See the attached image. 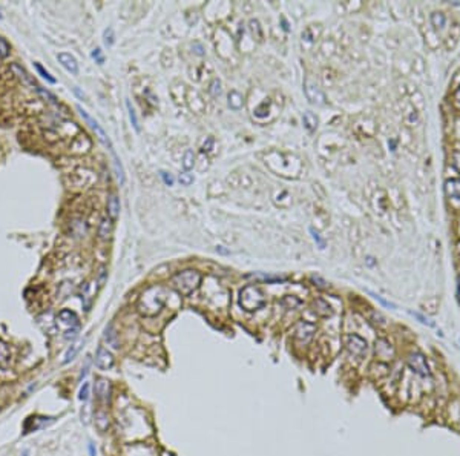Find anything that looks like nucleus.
<instances>
[{
    "instance_id": "nucleus-49",
    "label": "nucleus",
    "mask_w": 460,
    "mask_h": 456,
    "mask_svg": "<svg viewBox=\"0 0 460 456\" xmlns=\"http://www.w3.org/2000/svg\"><path fill=\"white\" fill-rule=\"evenodd\" d=\"M89 453H91V456H95V449H94L92 444H89Z\"/></svg>"
},
{
    "instance_id": "nucleus-27",
    "label": "nucleus",
    "mask_w": 460,
    "mask_h": 456,
    "mask_svg": "<svg viewBox=\"0 0 460 456\" xmlns=\"http://www.w3.org/2000/svg\"><path fill=\"white\" fill-rule=\"evenodd\" d=\"M126 108H127V112H129V120H130L132 126L135 128V131H137V132H140L138 118H137V114H135V111H134V108H132V105H130V101H129V100L126 101Z\"/></svg>"
},
{
    "instance_id": "nucleus-1",
    "label": "nucleus",
    "mask_w": 460,
    "mask_h": 456,
    "mask_svg": "<svg viewBox=\"0 0 460 456\" xmlns=\"http://www.w3.org/2000/svg\"><path fill=\"white\" fill-rule=\"evenodd\" d=\"M167 289L164 286H150L137 301V309L143 317H155L167 300Z\"/></svg>"
},
{
    "instance_id": "nucleus-40",
    "label": "nucleus",
    "mask_w": 460,
    "mask_h": 456,
    "mask_svg": "<svg viewBox=\"0 0 460 456\" xmlns=\"http://www.w3.org/2000/svg\"><path fill=\"white\" fill-rule=\"evenodd\" d=\"M212 146H213V137H207V143L203 144L201 151H203V152H209V151L212 149Z\"/></svg>"
},
{
    "instance_id": "nucleus-24",
    "label": "nucleus",
    "mask_w": 460,
    "mask_h": 456,
    "mask_svg": "<svg viewBox=\"0 0 460 456\" xmlns=\"http://www.w3.org/2000/svg\"><path fill=\"white\" fill-rule=\"evenodd\" d=\"M11 358V352H9V347L5 341L0 340V367H5L8 364Z\"/></svg>"
},
{
    "instance_id": "nucleus-29",
    "label": "nucleus",
    "mask_w": 460,
    "mask_h": 456,
    "mask_svg": "<svg viewBox=\"0 0 460 456\" xmlns=\"http://www.w3.org/2000/svg\"><path fill=\"white\" fill-rule=\"evenodd\" d=\"M34 66H35L37 72H38V74H40V75H41V77L46 80V81H49V83H52V85L57 81V80H55V78H54V77H52V75H51V74H49V72H48V71H46V69L41 66V65H40V63H34Z\"/></svg>"
},
{
    "instance_id": "nucleus-41",
    "label": "nucleus",
    "mask_w": 460,
    "mask_h": 456,
    "mask_svg": "<svg viewBox=\"0 0 460 456\" xmlns=\"http://www.w3.org/2000/svg\"><path fill=\"white\" fill-rule=\"evenodd\" d=\"M370 294H371V292H370ZM371 295H373V297H375V298H376L378 301H381V303H382L384 306H387V307H393V309L396 307V306H395L393 303H390V301H385V300H384V298H382L381 295H378V294H371Z\"/></svg>"
},
{
    "instance_id": "nucleus-30",
    "label": "nucleus",
    "mask_w": 460,
    "mask_h": 456,
    "mask_svg": "<svg viewBox=\"0 0 460 456\" xmlns=\"http://www.w3.org/2000/svg\"><path fill=\"white\" fill-rule=\"evenodd\" d=\"M89 393H91V384L89 383H83L80 390H78V400L80 401H87L89 400Z\"/></svg>"
},
{
    "instance_id": "nucleus-50",
    "label": "nucleus",
    "mask_w": 460,
    "mask_h": 456,
    "mask_svg": "<svg viewBox=\"0 0 460 456\" xmlns=\"http://www.w3.org/2000/svg\"><path fill=\"white\" fill-rule=\"evenodd\" d=\"M454 97H456V100L460 103V86L457 88V91H456V94H454Z\"/></svg>"
},
{
    "instance_id": "nucleus-5",
    "label": "nucleus",
    "mask_w": 460,
    "mask_h": 456,
    "mask_svg": "<svg viewBox=\"0 0 460 456\" xmlns=\"http://www.w3.org/2000/svg\"><path fill=\"white\" fill-rule=\"evenodd\" d=\"M316 332V326L309 321H299L293 329V338L299 344H309Z\"/></svg>"
},
{
    "instance_id": "nucleus-17",
    "label": "nucleus",
    "mask_w": 460,
    "mask_h": 456,
    "mask_svg": "<svg viewBox=\"0 0 460 456\" xmlns=\"http://www.w3.org/2000/svg\"><path fill=\"white\" fill-rule=\"evenodd\" d=\"M445 192L450 198L460 200V178H453L445 183Z\"/></svg>"
},
{
    "instance_id": "nucleus-51",
    "label": "nucleus",
    "mask_w": 460,
    "mask_h": 456,
    "mask_svg": "<svg viewBox=\"0 0 460 456\" xmlns=\"http://www.w3.org/2000/svg\"><path fill=\"white\" fill-rule=\"evenodd\" d=\"M28 455H29L28 452H23V456H28Z\"/></svg>"
},
{
    "instance_id": "nucleus-48",
    "label": "nucleus",
    "mask_w": 460,
    "mask_h": 456,
    "mask_svg": "<svg viewBox=\"0 0 460 456\" xmlns=\"http://www.w3.org/2000/svg\"><path fill=\"white\" fill-rule=\"evenodd\" d=\"M457 301L460 304V275L457 277Z\"/></svg>"
},
{
    "instance_id": "nucleus-45",
    "label": "nucleus",
    "mask_w": 460,
    "mask_h": 456,
    "mask_svg": "<svg viewBox=\"0 0 460 456\" xmlns=\"http://www.w3.org/2000/svg\"><path fill=\"white\" fill-rule=\"evenodd\" d=\"M312 281H313V283H318V284H316L318 287H325V286H327V283H325L322 278L316 277V275H313V277H312Z\"/></svg>"
},
{
    "instance_id": "nucleus-15",
    "label": "nucleus",
    "mask_w": 460,
    "mask_h": 456,
    "mask_svg": "<svg viewBox=\"0 0 460 456\" xmlns=\"http://www.w3.org/2000/svg\"><path fill=\"white\" fill-rule=\"evenodd\" d=\"M312 307H313V312H315L316 315H319V317H324V318H325V317H332V315H333L332 306H330L327 301L321 300V298L315 300L313 304H312Z\"/></svg>"
},
{
    "instance_id": "nucleus-13",
    "label": "nucleus",
    "mask_w": 460,
    "mask_h": 456,
    "mask_svg": "<svg viewBox=\"0 0 460 456\" xmlns=\"http://www.w3.org/2000/svg\"><path fill=\"white\" fill-rule=\"evenodd\" d=\"M57 60H58V63L68 71V72H71V74H78V63H77V60H75V57H72L71 54H68V52H60L58 55H57Z\"/></svg>"
},
{
    "instance_id": "nucleus-42",
    "label": "nucleus",
    "mask_w": 460,
    "mask_h": 456,
    "mask_svg": "<svg viewBox=\"0 0 460 456\" xmlns=\"http://www.w3.org/2000/svg\"><path fill=\"white\" fill-rule=\"evenodd\" d=\"M92 57H94V58L97 60V63H100V65L104 61V58H103V55H101V51H100V49H94V51H92Z\"/></svg>"
},
{
    "instance_id": "nucleus-32",
    "label": "nucleus",
    "mask_w": 460,
    "mask_h": 456,
    "mask_svg": "<svg viewBox=\"0 0 460 456\" xmlns=\"http://www.w3.org/2000/svg\"><path fill=\"white\" fill-rule=\"evenodd\" d=\"M35 91H37V92H38V94H40V95L45 98V100H48L49 103H52V105H55V103H57V98H55V95H54V94H51L49 91H46V89H43V88H40V86H38Z\"/></svg>"
},
{
    "instance_id": "nucleus-38",
    "label": "nucleus",
    "mask_w": 460,
    "mask_h": 456,
    "mask_svg": "<svg viewBox=\"0 0 460 456\" xmlns=\"http://www.w3.org/2000/svg\"><path fill=\"white\" fill-rule=\"evenodd\" d=\"M160 175H161L163 181H164L167 186H172V184H173V181H175V180H173V177H172L169 172H164V171H161V172H160Z\"/></svg>"
},
{
    "instance_id": "nucleus-35",
    "label": "nucleus",
    "mask_w": 460,
    "mask_h": 456,
    "mask_svg": "<svg viewBox=\"0 0 460 456\" xmlns=\"http://www.w3.org/2000/svg\"><path fill=\"white\" fill-rule=\"evenodd\" d=\"M103 38H104V45H106V46H112V45H114V31H112V28L104 29Z\"/></svg>"
},
{
    "instance_id": "nucleus-33",
    "label": "nucleus",
    "mask_w": 460,
    "mask_h": 456,
    "mask_svg": "<svg viewBox=\"0 0 460 456\" xmlns=\"http://www.w3.org/2000/svg\"><path fill=\"white\" fill-rule=\"evenodd\" d=\"M9 51H11V48H9L8 42L0 35V57H2V58H6V57L9 55Z\"/></svg>"
},
{
    "instance_id": "nucleus-47",
    "label": "nucleus",
    "mask_w": 460,
    "mask_h": 456,
    "mask_svg": "<svg viewBox=\"0 0 460 456\" xmlns=\"http://www.w3.org/2000/svg\"><path fill=\"white\" fill-rule=\"evenodd\" d=\"M195 46H196V49H198V51H196V54H198V55H203L204 52H203V48H201V45H200V43H195Z\"/></svg>"
},
{
    "instance_id": "nucleus-14",
    "label": "nucleus",
    "mask_w": 460,
    "mask_h": 456,
    "mask_svg": "<svg viewBox=\"0 0 460 456\" xmlns=\"http://www.w3.org/2000/svg\"><path fill=\"white\" fill-rule=\"evenodd\" d=\"M11 69H12V72H14V74H15V75H17V77L21 80V83H23V85H26V86H31V88H34V86H35V89L38 88V86L35 85L34 78H32V77H31V75H29V74H28V72H26V71L21 68V66H20V65H17V63H12V65H11Z\"/></svg>"
},
{
    "instance_id": "nucleus-23",
    "label": "nucleus",
    "mask_w": 460,
    "mask_h": 456,
    "mask_svg": "<svg viewBox=\"0 0 460 456\" xmlns=\"http://www.w3.org/2000/svg\"><path fill=\"white\" fill-rule=\"evenodd\" d=\"M243 105H244L243 95L239 92H236V91H232L229 94V106L233 108V109H239V108H243Z\"/></svg>"
},
{
    "instance_id": "nucleus-12",
    "label": "nucleus",
    "mask_w": 460,
    "mask_h": 456,
    "mask_svg": "<svg viewBox=\"0 0 460 456\" xmlns=\"http://www.w3.org/2000/svg\"><path fill=\"white\" fill-rule=\"evenodd\" d=\"M395 355V350L391 344L387 340H378L376 341V357L382 361H390Z\"/></svg>"
},
{
    "instance_id": "nucleus-8",
    "label": "nucleus",
    "mask_w": 460,
    "mask_h": 456,
    "mask_svg": "<svg viewBox=\"0 0 460 456\" xmlns=\"http://www.w3.org/2000/svg\"><path fill=\"white\" fill-rule=\"evenodd\" d=\"M115 364V358L114 355L104 349V347H98L97 349V355H95V366L100 369V370H111Z\"/></svg>"
},
{
    "instance_id": "nucleus-16",
    "label": "nucleus",
    "mask_w": 460,
    "mask_h": 456,
    "mask_svg": "<svg viewBox=\"0 0 460 456\" xmlns=\"http://www.w3.org/2000/svg\"><path fill=\"white\" fill-rule=\"evenodd\" d=\"M103 340L107 346H111L112 349H118L120 347V343H118V335L114 329L112 324H109L106 329H104V334H103Z\"/></svg>"
},
{
    "instance_id": "nucleus-6",
    "label": "nucleus",
    "mask_w": 460,
    "mask_h": 456,
    "mask_svg": "<svg viewBox=\"0 0 460 456\" xmlns=\"http://www.w3.org/2000/svg\"><path fill=\"white\" fill-rule=\"evenodd\" d=\"M408 366L410 369L418 374L419 377H430V366L427 363V358L421 352H413L408 355Z\"/></svg>"
},
{
    "instance_id": "nucleus-43",
    "label": "nucleus",
    "mask_w": 460,
    "mask_h": 456,
    "mask_svg": "<svg viewBox=\"0 0 460 456\" xmlns=\"http://www.w3.org/2000/svg\"><path fill=\"white\" fill-rule=\"evenodd\" d=\"M77 334H78V329H69V330L64 332V338L66 340H74L77 337Z\"/></svg>"
},
{
    "instance_id": "nucleus-25",
    "label": "nucleus",
    "mask_w": 460,
    "mask_h": 456,
    "mask_svg": "<svg viewBox=\"0 0 460 456\" xmlns=\"http://www.w3.org/2000/svg\"><path fill=\"white\" fill-rule=\"evenodd\" d=\"M193 166H195V154H193V151L187 149L184 154V158H183V168H184V171H190Z\"/></svg>"
},
{
    "instance_id": "nucleus-20",
    "label": "nucleus",
    "mask_w": 460,
    "mask_h": 456,
    "mask_svg": "<svg viewBox=\"0 0 460 456\" xmlns=\"http://www.w3.org/2000/svg\"><path fill=\"white\" fill-rule=\"evenodd\" d=\"M302 121H304V126L310 131V132H313V131H316V128H318V123H319V120H318V117L313 114V112H310V111H307V112H304V117H302Z\"/></svg>"
},
{
    "instance_id": "nucleus-3",
    "label": "nucleus",
    "mask_w": 460,
    "mask_h": 456,
    "mask_svg": "<svg viewBox=\"0 0 460 456\" xmlns=\"http://www.w3.org/2000/svg\"><path fill=\"white\" fill-rule=\"evenodd\" d=\"M267 304V300L262 294V291L258 286H246L239 292V306L247 312H256L262 309Z\"/></svg>"
},
{
    "instance_id": "nucleus-4",
    "label": "nucleus",
    "mask_w": 460,
    "mask_h": 456,
    "mask_svg": "<svg viewBox=\"0 0 460 456\" xmlns=\"http://www.w3.org/2000/svg\"><path fill=\"white\" fill-rule=\"evenodd\" d=\"M345 347L348 350V354L358 360H362L367 355V341L364 338H361L359 335H348L345 337Z\"/></svg>"
},
{
    "instance_id": "nucleus-19",
    "label": "nucleus",
    "mask_w": 460,
    "mask_h": 456,
    "mask_svg": "<svg viewBox=\"0 0 460 456\" xmlns=\"http://www.w3.org/2000/svg\"><path fill=\"white\" fill-rule=\"evenodd\" d=\"M95 427L100 430V432H106L107 427H109V417L104 410H98L95 413Z\"/></svg>"
},
{
    "instance_id": "nucleus-7",
    "label": "nucleus",
    "mask_w": 460,
    "mask_h": 456,
    "mask_svg": "<svg viewBox=\"0 0 460 456\" xmlns=\"http://www.w3.org/2000/svg\"><path fill=\"white\" fill-rule=\"evenodd\" d=\"M77 111H78V112H80V115H81V117H83V118L86 120V123H87V125H91V128H92V129H94V131H95V132L98 134V138H100V140H101V141H103V143H104V144H106V146H107V148H109L111 151H112V152H114L112 143H111L109 137H107V135L104 134V131H103V129L100 128L98 121H97V120H94V118H92V117H91V115H89V114H87V112H86V111H84L83 108H81V106H77Z\"/></svg>"
},
{
    "instance_id": "nucleus-26",
    "label": "nucleus",
    "mask_w": 460,
    "mask_h": 456,
    "mask_svg": "<svg viewBox=\"0 0 460 456\" xmlns=\"http://www.w3.org/2000/svg\"><path fill=\"white\" fill-rule=\"evenodd\" d=\"M445 22H447V18L442 12H434L431 15V23L436 29H442L445 26Z\"/></svg>"
},
{
    "instance_id": "nucleus-39",
    "label": "nucleus",
    "mask_w": 460,
    "mask_h": 456,
    "mask_svg": "<svg viewBox=\"0 0 460 456\" xmlns=\"http://www.w3.org/2000/svg\"><path fill=\"white\" fill-rule=\"evenodd\" d=\"M310 232H312V235H313V240H315V241L318 243V246H319L321 249H324V247H325V243L322 241V238L319 237V234H318V232H316V231H315L313 227H310Z\"/></svg>"
},
{
    "instance_id": "nucleus-18",
    "label": "nucleus",
    "mask_w": 460,
    "mask_h": 456,
    "mask_svg": "<svg viewBox=\"0 0 460 456\" xmlns=\"http://www.w3.org/2000/svg\"><path fill=\"white\" fill-rule=\"evenodd\" d=\"M120 214V201L115 194H111L107 197V215L111 220H115Z\"/></svg>"
},
{
    "instance_id": "nucleus-2",
    "label": "nucleus",
    "mask_w": 460,
    "mask_h": 456,
    "mask_svg": "<svg viewBox=\"0 0 460 456\" xmlns=\"http://www.w3.org/2000/svg\"><path fill=\"white\" fill-rule=\"evenodd\" d=\"M200 283H201V275H200V272L190 271V269H189V271L178 272V274L173 275L172 280H170L172 287H173L178 294H181V295H184V297H187V295H190L193 291H196L198 286H200Z\"/></svg>"
},
{
    "instance_id": "nucleus-28",
    "label": "nucleus",
    "mask_w": 460,
    "mask_h": 456,
    "mask_svg": "<svg viewBox=\"0 0 460 456\" xmlns=\"http://www.w3.org/2000/svg\"><path fill=\"white\" fill-rule=\"evenodd\" d=\"M112 154H114V166H115L117 178H118L120 184H124V171H123V168H121V163H120L118 157L115 155V152H112Z\"/></svg>"
},
{
    "instance_id": "nucleus-9",
    "label": "nucleus",
    "mask_w": 460,
    "mask_h": 456,
    "mask_svg": "<svg viewBox=\"0 0 460 456\" xmlns=\"http://www.w3.org/2000/svg\"><path fill=\"white\" fill-rule=\"evenodd\" d=\"M112 395V384L107 380H97L95 381V397L101 404H109Z\"/></svg>"
},
{
    "instance_id": "nucleus-36",
    "label": "nucleus",
    "mask_w": 460,
    "mask_h": 456,
    "mask_svg": "<svg viewBox=\"0 0 460 456\" xmlns=\"http://www.w3.org/2000/svg\"><path fill=\"white\" fill-rule=\"evenodd\" d=\"M180 183L184 184V186H190V184L193 183V175H192V174H187V172L180 174Z\"/></svg>"
},
{
    "instance_id": "nucleus-21",
    "label": "nucleus",
    "mask_w": 460,
    "mask_h": 456,
    "mask_svg": "<svg viewBox=\"0 0 460 456\" xmlns=\"http://www.w3.org/2000/svg\"><path fill=\"white\" fill-rule=\"evenodd\" d=\"M112 221L114 220H111L109 217H104L103 220H101V223H100V229H98V235H100V238H107L109 235H111V232H112Z\"/></svg>"
},
{
    "instance_id": "nucleus-37",
    "label": "nucleus",
    "mask_w": 460,
    "mask_h": 456,
    "mask_svg": "<svg viewBox=\"0 0 460 456\" xmlns=\"http://www.w3.org/2000/svg\"><path fill=\"white\" fill-rule=\"evenodd\" d=\"M410 314H411L413 317H416V318H418V320H419V321H421L422 324H427V326H430V327H433V326H434V323H433V321H431L430 318L424 317L422 314H419V312H410Z\"/></svg>"
},
{
    "instance_id": "nucleus-22",
    "label": "nucleus",
    "mask_w": 460,
    "mask_h": 456,
    "mask_svg": "<svg viewBox=\"0 0 460 456\" xmlns=\"http://www.w3.org/2000/svg\"><path fill=\"white\" fill-rule=\"evenodd\" d=\"M83 346V341H80V343H75V344H72L68 350H66V354H64V358H63V364H68L69 361H72L75 357H77V354H78V350H80V347Z\"/></svg>"
},
{
    "instance_id": "nucleus-46",
    "label": "nucleus",
    "mask_w": 460,
    "mask_h": 456,
    "mask_svg": "<svg viewBox=\"0 0 460 456\" xmlns=\"http://www.w3.org/2000/svg\"><path fill=\"white\" fill-rule=\"evenodd\" d=\"M454 164H456V168L460 171V149L454 151Z\"/></svg>"
},
{
    "instance_id": "nucleus-52",
    "label": "nucleus",
    "mask_w": 460,
    "mask_h": 456,
    "mask_svg": "<svg viewBox=\"0 0 460 456\" xmlns=\"http://www.w3.org/2000/svg\"><path fill=\"white\" fill-rule=\"evenodd\" d=\"M2 17H3V15H2V9H0V18H2Z\"/></svg>"
},
{
    "instance_id": "nucleus-10",
    "label": "nucleus",
    "mask_w": 460,
    "mask_h": 456,
    "mask_svg": "<svg viewBox=\"0 0 460 456\" xmlns=\"http://www.w3.org/2000/svg\"><path fill=\"white\" fill-rule=\"evenodd\" d=\"M57 320L60 321L61 326H66L68 330H69V329H78V324H80L77 314L72 312V310H68V309L60 310L58 315H57Z\"/></svg>"
},
{
    "instance_id": "nucleus-34",
    "label": "nucleus",
    "mask_w": 460,
    "mask_h": 456,
    "mask_svg": "<svg viewBox=\"0 0 460 456\" xmlns=\"http://www.w3.org/2000/svg\"><path fill=\"white\" fill-rule=\"evenodd\" d=\"M210 94L213 95V97H216V95H220L221 94V81L218 80V78H213L212 80V83H210Z\"/></svg>"
},
{
    "instance_id": "nucleus-31",
    "label": "nucleus",
    "mask_w": 460,
    "mask_h": 456,
    "mask_svg": "<svg viewBox=\"0 0 460 456\" xmlns=\"http://www.w3.org/2000/svg\"><path fill=\"white\" fill-rule=\"evenodd\" d=\"M250 277H253V278H261L262 281H269V283H281V281H286L284 277H273V275H258V274H252Z\"/></svg>"
},
{
    "instance_id": "nucleus-11",
    "label": "nucleus",
    "mask_w": 460,
    "mask_h": 456,
    "mask_svg": "<svg viewBox=\"0 0 460 456\" xmlns=\"http://www.w3.org/2000/svg\"><path fill=\"white\" fill-rule=\"evenodd\" d=\"M305 94L309 97V100L312 103H318V105H324L325 103V95L321 92V89L318 88V85L312 83L310 80L305 81Z\"/></svg>"
},
{
    "instance_id": "nucleus-44",
    "label": "nucleus",
    "mask_w": 460,
    "mask_h": 456,
    "mask_svg": "<svg viewBox=\"0 0 460 456\" xmlns=\"http://www.w3.org/2000/svg\"><path fill=\"white\" fill-rule=\"evenodd\" d=\"M89 363H91V357H87V358H86V364H84V367H81L80 380H83V378L86 377V374H87V369H89Z\"/></svg>"
}]
</instances>
